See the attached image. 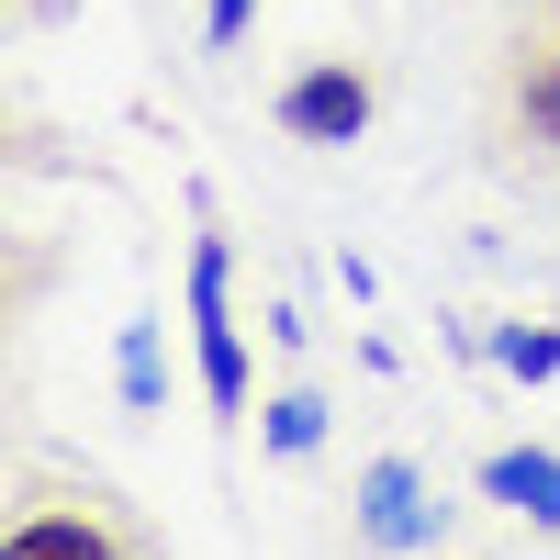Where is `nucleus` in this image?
<instances>
[{
    "label": "nucleus",
    "mask_w": 560,
    "mask_h": 560,
    "mask_svg": "<svg viewBox=\"0 0 560 560\" xmlns=\"http://www.w3.org/2000/svg\"><path fill=\"white\" fill-rule=\"evenodd\" d=\"M493 359L516 370V382H549V370H560V337H549V325H516V337H504Z\"/></svg>",
    "instance_id": "obj_7"
},
{
    "label": "nucleus",
    "mask_w": 560,
    "mask_h": 560,
    "mask_svg": "<svg viewBox=\"0 0 560 560\" xmlns=\"http://www.w3.org/2000/svg\"><path fill=\"white\" fill-rule=\"evenodd\" d=\"M0 560H113V538H90L79 516H34V527H12Z\"/></svg>",
    "instance_id": "obj_5"
},
{
    "label": "nucleus",
    "mask_w": 560,
    "mask_h": 560,
    "mask_svg": "<svg viewBox=\"0 0 560 560\" xmlns=\"http://www.w3.org/2000/svg\"><path fill=\"white\" fill-rule=\"evenodd\" d=\"M236 23H247V0H213V45H224V34H236Z\"/></svg>",
    "instance_id": "obj_10"
},
{
    "label": "nucleus",
    "mask_w": 560,
    "mask_h": 560,
    "mask_svg": "<svg viewBox=\"0 0 560 560\" xmlns=\"http://www.w3.org/2000/svg\"><path fill=\"white\" fill-rule=\"evenodd\" d=\"M124 393H135V404H158V337H147V325L124 337Z\"/></svg>",
    "instance_id": "obj_8"
},
{
    "label": "nucleus",
    "mask_w": 560,
    "mask_h": 560,
    "mask_svg": "<svg viewBox=\"0 0 560 560\" xmlns=\"http://www.w3.org/2000/svg\"><path fill=\"white\" fill-rule=\"evenodd\" d=\"M191 325H202V393L236 415L247 404V348H236V325H224V247L191 258Z\"/></svg>",
    "instance_id": "obj_1"
},
{
    "label": "nucleus",
    "mask_w": 560,
    "mask_h": 560,
    "mask_svg": "<svg viewBox=\"0 0 560 560\" xmlns=\"http://www.w3.org/2000/svg\"><path fill=\"white\" fill-rule=\"evenodd\" d=\"M482 493L516 504L527 527H560V459H549V448H504V459H482Z\"/></svg>",
    "instance_id": "obj_4"
},
{
    "label": "nucleus",
    "mask_w": 560,
    "mask_h": 560,
    "mask_svg": "<svg viewBox=\"0 0 560 560\" xmlns=\"http://www.w3.org/2000/svg\"><path fill=\"white\" fill-rule=\"evenodd\" d=\"M280 124H292V135H314V147H348V135L370 124V90H359L348 68H303L292 90H280Z\"/></svg>",
    "instance_id": "obj_2"
},
{
    "label": "nucleus",
    "mask_w": 560,
    "mask_h": 560,
    "mask_svg": "<svg viewBox=\"0 0 560 560\" xmlns=\"http://www.w3.org/2000/svg\"><path fill=\"white\" fill-rule=\"evenodd\" d=\"M359 527H370V549H415L438 527V504H427V482L404 471V459H370V482H359Z\"/></svg>",
    "instance_id": "obj_3"
},
{
    "label": "nucleus",
    "mask_w": 560,
    "mask_h": 560,
    "mask_svg": "<svg viewBox=\"0 0 560 560\" xmlns=\"http://www.w3.org/2000/svg\"><path fill=\"white\" fill-rule=\"evenodd\" d=\"M527 113H538V135L560 147V68H538V90H527Z\"/></svg>",
    "instance_id": "obj_9"
},
{
    "label": "nucleus",
    "mask_w": 560,
    "mask_h": 560,
    "mask_svg": "<svg viewBox=\"0 0 560 560\" xmlns=\"http://www.w3.org/2000/svg\"><path fill=\"white\" fill-rule=\"evenodd\" d=\"M314 438H325V404H314V393H292V404H269V448H292V459H303Z\"/></svg>",
    "instance_id": "obj_6"
}]
</instances>
